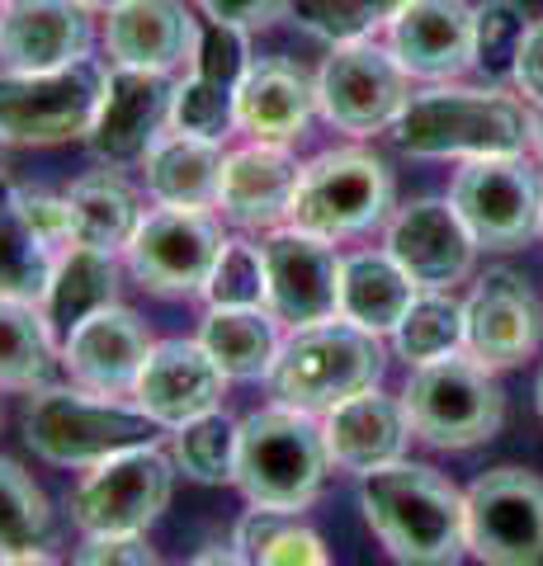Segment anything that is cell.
Here are the masks:
<instances>
[{"mask_svg":"<svg viewBox=\"0 0 543 566\" xmlns=\"http://www.w3.org/2000/svg\"><path fill=\"white\" fill-rule=\"evenodd\" d=\"M359 510L397 566H459L468 557V495L430 463H397L359 476Z\"/></svg>","mask_w":543,"mask_h":566,"instance_id":"cell-1","label":"cell"},{"mask_svg":"<svg viewBox=\"0 0 543 566\" xmlns=\"http://www.w3.org/2000/svg\"><path fill=\"white\" fill-rule=\"evenodd\" d=\"M530 109L501 85H426L411 91L393 142L416 161H478L530 151Z\"/></svg>","mask_w":543,"mask_h":566,"instance_id":"cell-2","label":"cell"},{"mask_svg":"<svg viewBox=\"0 0 543 566\" xmlns=\"http://www.w3.org/2000/svg\"><path fill=\"white\" fill-rule=\"evenodd\" d=\"M331 472V453L322 439V416L297 411L284 401H265L241 416L237 439V476L232 486L255 510L303 515L317 501Z\"/></svg>","mask_w":543,"mask_h":566,"instance_id":"cell-3","label":"cell"},{"mask_svg":"<svg viewBox=\"0 0 543 566\" xmlns=\"http://www.w3.org/2000/svg\"><path fill=\"white\" fill-rule=\"evenodd\" d=\"M166 434L133 397H100L76 382H48L24 397V444L52 468H95L118 449Z\"/></svg>","mask_w":543,"mask_h":566,"instance_id":"cell-4","label":"cell"},{"mask_svg":"<svg viewBox=\"0 0 543 566\" xmlns=\"http://www.w3.org/2000/svg\"><path fill=\"white\" fill-rule=\"evenodd\" d=\"M383 374H388L383 335H369L341 322V316H331V322H317V326L284 331V345H279V359L270 368L265 387H270V401L326 416L345 397L378 387Z\"/></svg>","mask_w":543,"mask_h":566,"instance_id":"cell-5","label":"cell"},{"mask_svg":"<svg viewBox=\"0 0 543 566\" xmlns=\"http://www.w3.org/2000/svg\"><path fill=\"white\" fill-rule=\"evenodd\" d=\"M401 401H407L416 439H426L430 449H445V453H468V449L492 444L505 424L501 382L468 349L411 368Z\"/></svg>","mask_w":543,"mask_h":566,"instance_id":"cell-6","label":"cell"},{"mask_svg":"<svg viewBox=\"0 0 543 566\" xmlns=\"http://www.w3.org/2000/svg\"><path fill=\"white\" fill-rule=\"evenodd\" d=\"M393 208H397V189L388 161L364 147H336L312 156L303 166L289 222L307 227V232L326 241H349L383 227Z\"/></svg>","mask_w":543,"mask_h":566,"instance_id":"cell-7","label":"cell"},{"mask_svg":"<svg viewBox=\"0 0 543 566\" xmlns=\"http://www.w3.org/2000/svg\"><path fill=\"white\" fill-rule=\"evenodd\" d=\"M104 71L95 57L62 71L0 66V147H62L85 142L100 114Z\"/></svg>","mask_w":543,"mask_h":566,"instance_id":"cell-8","label":"cell"},{"mask_svg":"<svg viewBox=\"0 0 543 566\" xmlns=\"http://www.w3.org/2000/svg\"><path fill=\"white\" fill-rule=\"evenodd\" d=\"M175 476L180 468L161 439L118 449L81 472L72 491V524L81 534H147L166 515Z\"/></svg>","mask_w":543,"mask_h":566,"instance_id":"cell-9","label":"cell"},{"mask_svg":"<svg viewBox=\"0 0 543 566\" xmlns=\"http://www.w3.org/2000/svg\"><path fill=\"white\" fill-rule=\"evenodd\" d=\"M449 203L482 251H524L543 232V175L530 156H478L449 180Z\"/></svg>","mask_w":543,"mask_h":566,"instance_id":"cell-10","label":"cell"},{"mask_svg":"<svg viewBox=\"0 0 543 566\" xmlns=\"http://www.w3.org/2000/svg\"><path fill=\"white\" fill-rule=\"evenodd\" d=\"M218 208H166L152 203L124 245L128 279L156 297H199L213 260L227 245Z\"/></svg>","mask_w":543,"mask_h":566,"instance_id":"cell-11","label":"cell"},{"mask_svg":"<svg viewBox=\"0 0 543 566\" xmlns=\"http://www.w3.org/2000/svg\"><path fill=\"white\" fill-rule=\"evenodd\" d=\"M411 99V76L388 43H336L317 66V114L345 137L393 133Z\"/></svg>","mask_w":543,"mask_h":566,"instance_id":"cell-12","label":"cell"},{"mask_svg":"<svg viewBox=\"0 0 543 566\" xmlns=\"http://www.w3.org/2000/svg\"><path fill=\"white\" fill-rule=\"evenodd\" d=\"M468 557L482 566H543V476L492 468L468 491Z\"/></svg>","mask_w":543,"mask_h":566,"instance_id":"cell-13","label":"cell"},{"mask_svg":"<svg viewBox=\"0 0 543 566\" xmlns=\"http://www.w3.org/2000/svg\"><path fill=\"white\" fill-rule=\"evenodd\" d=\"M265 245V274H270V297L265 307L284 331L331 322L341 307V264L345 255L336 251L341 241H326L307 227H274L260 237Z\"/></svg>","mask_w":543,"mask_h":566,"instance_id":"cell-14","label":"cell"},{"mask_svg":"<svg viewBox=\"0 0 543 566\" xmlns=\"http://www.w3.org/2000/svg\"><path fill=\"white\" fill-rule=\"evenodd\" d=\"M170 95H175V76L109 66L104 71L100 114L91 133H85V151L109 170H137L143 156L152 151V142L170 128Z\"/></svg>","mask_w":543,"mask_h":566,"instance_id":"cell-15","label":"cell"},{"mask_svg":"<svg viewBox=\"0 0 543 566\" xmlns=\"http://www.w3.org/2000/svg\"><path fill=\"white\" fill-rule=\"evenodd\" d=\"M383 251L411 274L416 289H453L472 274L482 245L449 199H411L397 203L383 222Z\"/></svg>","mask_w":543,"mask_h":566,"instance_id":"cell-16","label":"cell"},{"mask_svg":"<svg viewBox=\"0 0 543 566\" xmlns=\"http://www.w3.org/2000/svg\"><path fill=\"white\" fill-rule=\"evenodd\" d=\"M463 326H468L463 349L492 374L520 368L543 345V307L530 279L515 270H487L472 283V293L463 297Z\"/></svg>","mask_w":543,"mask_h":566,"instance_id":"cell-17","label":"cell"},{"mask_svg":"<svg viewBox=\"0 0 543 566\" xmlns=\"http://www.w3.org/2000/svg\"><path fill=\"white\" fill-rule=\"evenodd\" d=\"M303 180V161L289 142H241L227 151L222 189H218V218L247 237H265L289 222L293 193Z\"/></svg>","mask_w":543,"mask_h":566,"instance_id":"cell-18","label":"cell"},{"mask_svg":"<svg viewBox=\"0 0 543 566\" xmlns=\"http://www.w3.org/2000/svg\"><path fill=\"white\" fill-rule=\"evenodd\" d=\"M152 345H156V335L143 316L124 303H114L95 316H85L62 340V374H66V382L85 387V392L133 397Z\"/></svg>","mask_w":543,"mask_h":566,"instance_id":"cell-19","label":"cell"},{"mask_svg":"<svg viewBox=\"0 0 543 566\" xmlns=\"http://www.w3.org/2000/svg\"><path fill=\"white\" fill-rule=\"evenodd\" d=\"M227 387H232V378L213 364V354L199 345V335H189V340L170 335V340L152 345L143 378L133 387V401L170 434L208 411H222Z\"/></svg>","mask_w":543,"mask_h":566,"instance_id":"cell-20","label":"cell"},{"mask_svg":"<svg viewBox=\"0 0 543 566\" xmlns=\"http://www.w3.org/2000/svg\"><path fill=\"white\" fill-rule=\"evenodd\" d=\"M203 20L185 0H124L104 14V57L109 66L180 76L199 52Z\"/></svg>","mask_w":543,"mask_h":566,"instance_id":"cell-21","label":"cell"},{"mask_svg":"<svg viewBox=\"0 0 543 566\" xmlns=\"http://www.w3.org/2000/svg\"><path fill=\"white\" fill-rule=\"evenodd\" d=\"M95 20L76 0H6L0 6V66L62 71L91 62Z\"/></svg>","mask_w":543,"mask_h":566,"instance_id":"cell-22","label":"cell"},{"mask_svg":"<svg viewBox=\"0 0 543 566\" xmlns=\"http://www.w3.org/2000/svg\"><path fill=\"white\" fill-rule=\"evenodd\" d=\"M383 43L411 81H459L472 71V10L463 0H407Z\"/></svg>","mask_w":543,"mask_h":566,"instance_id":"cell-23","label":"cell"},{"mask_svg":"<svg viewBox=\"0 0 543 566\" xmlns=\"http://www.w3.org/2000/svg\"><path fill=\"white\" fill-rule=\"evenodd\" d=\"M322 439L331 453V468L349 476H369L378 468L407 458V444L416 439L407 401L369 387L359 397H345L341 406H331L322 416Z\"/></svg>","mask_w":543,"mask_h":566,"instance_id":"cell-24","label":"cell"},{"mask_svg":"<svg viewBox=\"0 0 543 566\" xmlns=\"http://www.w3.org/2000/svg\"><path fill=\"white\" fill-rule=\"evenodd\" d=\"M317 118V71L293 57H255L237 91V133L251 142H303Z\"/></svg>","mask_w":543,"mask_h":566,"instance_id":"cell-25","label":"cell"},{"mask_svg":"<svg viewBox=\"0 0 543 566\" xmlns=\"http://www.w3.org/2000/svg\"><path fill=\"white\" fill-rule=\"evenodd\" d=\"M124 274H128V264L118 251H100V245H72V251H62L58 264H52L48 293L39 297V312L52 331V340L62 345L85 316L114 307L118 293H124Z\"/></svg>","mask_w":543,"mask_h":566,"instance_id":"cell-26","label":"cell"},{"mask_svg":"<svg viewBox=\"0 0 543 566\" xmlns=\"http://www.w3.org/2000/svg\"><path fill=\"white\" fill-rule=\"evenodd\" d=\"M227 147L166 128L143 156V193L166 208H218Z\"/></svg>","mask_w":543,"mask_h":566,"instance_id":"cell-27","label":"cell"},{"mask_svg":"<svg viewBox=\"0 0 543 566\" xmlns=\"http://www.w3.org/2000/svg\"><path fill=\"white\" fill-rule=\"evenodd\" d=\"M416 283L388 251H355L341 264V307L336 316L369 335H388L416 303Z\"/></svg>","mask_w":543,"mask_h":566,"instance_id":"cell-28","label":"cell"},{"mask_svg":"<svg viewBox=\"0 0 543 566\" xmlns=\"http://www.w3.org/2000/svg\"><path fill=\"white\" fill-rule=\"evenodd\" d=\"M199 345L232 382H265L284 345V326L270 307H208L199 322Z\"/></svg>","mask_w":543,"mask_h":566,"instance_id":"cell-29","label":"cell"},{"mask_svg":"<svg viewBox=\"0 0 543 566\" xmlns=\"http://www.w3.org/2000/svg\"><path fill=\"white\" fill-rule=\"evenodd\" d=\"M52 264H58V251L29 218V185L0 175V297L39 303L48 293Z\"/></svg>","mask_w":543,"mask_h":566,"instance_id":"cell-30","label":"cell"},{"mask_svg":"<svg viewBox=\"0 0 543 566\" xmlns=\"http://www.w3.org/2000/svg\"><path fill=\"white\" fill-rule=\"evenodd\" d=\"M72 203L76 222V245H100V251H118L133 241L137 222H143V189H137L124 170L100 166L91 175L72 180V189H62Z\"/></svg>","mask_w":543,"mask_h":566,"instance_id":"cell-31","label":"cell"},{"mask_svg":"<svg viewBox=\"0 0 543 566\" xmlns=\"http://www.w3.org/2000/svg\"><path fill=\"white\" fill-rule=\"evenodd\" d=\"M62 368V345L52 340L39 303L0 297V392H39Z\"/></svg>","mask_w":543,"mask_h":566,"instance_id":"cell-32","label":"cell"},{"mask_svg":"<svg viewBox=\"0 0 543 566\" xmlns=\"http://www.w3.org/2000/svg\"><path fill=\"white\" fill-rule=\"evenodd\" d=\"M397 359H407L411 368L449 359V354H463L468 326H463V303L449 289H420L416 303L407 307V316L397 322V331L388 335Z\"/></svg>","mask_w":543,"mask_h":566,"instance_id":"cell-33","label":"cell"},{"mask_svg":"<svg viewBox=\"0 0 543 566\" xmlns=\"http://www.w3.org/2000/svg\"><path fill=\"white\" fill-rule=\"evenodd\" d=\"M232 547L247 566H331V553L317 528H307L297 515H279V510H247L237 520Z\"/></svg>","mask_w":543,"mask_h":566,"instance_id":"cell-34","label":"cell"},{"mask_svg":"<svg viewBox=\"0 0 543 566\" xmlns=\"http://www.w3.org/2000/svg\"><path fill=\"white\" fill-rule=\"evenodd\" d=\"M237 439H241V420L227 411H208L199 420L180 424V430H170V458L180 476L199 486H232L237 476Z\"/></svg>","mask_w":543,"mask_h":566,"instance_id":"cell-35","label":"cell"},{"mask_svg":"<svg viewBox=\"0 0 543 566\" xmlns=\"http://www.w3.org/2000/svg\"><path fill=\"white\" fill-rule=\"evenodd\" d=\"M401 6L407 0H293L289 20L303 33H312L317 43L336 48V43H364L388 33Z\"/></svg>","mask_w":543,"mask_h":566,"instance_id":"cell-36","label":"cell"},{"mask_svg":"<svg viewBox=\"0 0 543 566\" xmlns=\"http://www.w3.org/2000/svg\"><path fill=\"white\" fill-rule=\"evenodd\" d=\"M237 91L241 85L208 76L199 66L180 71L175 76V95H170V128L227 147V137L237 133Z\"/></svg>","mask_w":543,"mask_h":566,"instance_id":"cell-37","label":"cell"},{"mask_svg":"<svg viewBox=\"0 0 543 566\" xmlns=\"http://www.w3.org/2000/svg\"><path fill=\"white\" fill-rule=\"evenodd\" d=\"M52 543V505L14 458H0V557L39 553Z\"/></svg>","mask_w":543,"mask_h":566,"instance_id":"cell-38","label":"cell"},{"mask_svg":"<svg viewBox=\"0 0 543 566\" xmlns=\"http://www.w3.org/2000/svg\"><path fill=\"white\" fill-rule=\"evenodd\" d=\"M530 33V14L515 0H487L472 10V71H482L492 85L515 81V57Z\"/></svg>","mask_w":543,"mask_h":566,"instance_id":"cell-39","label":"cell"},{"mask_svg":"<svg viewBox=\"0 0 543 566\" xmlns=\"http://www.w3.org/2000/svg\"><path fill=\"white\" fill-rule=\"evenodd\" d=\"M199 297L208 307H265V297H270L265 245L255 237H227Z\"/></svg>","mask_w":543,"mask_h":566,"instance_id":"cell-40","label":"cell"},{"mask_svg":"<svg viewBox=\"0 0 543 566\" xmlns=\"http://www.w3.org/2000/svg\"><path fill=\"white\" fill-rule=\"evenodd\" d=\"M72 566H161L147 534H85Z\"/></svg>","mask_w":543,"mask_h":566,"instance_id":"cell-41","label":"cell"},{"mask_svg":"<svg viewBox=\"0 0 543 566\" xmlns=\"http://www.w3.org/2000/svg\"><path fill=\"white\" fill-rule=\"evenodd\" d=\"M195 6L203 20H213V24L260 33V29H274L279 20H289L293 0H195Z\"/></svg>","mask_w":543,"mask_h":566,"instance_id":"cell-42","label":"cell"},{"mask_svg":"<svg viewBox=\"0 0 543 566\" xmlns=\"http://www.w3.org/2000/svg\"><path fill=\"white\" fill-rule=\"evenodd\" d=\"M515 91L543 109V20H534L524 33V48L515 57Z\"/></svg>","mask_w":543,"mask_h":566,"instance_id":"cell-43","label":"cell"},{"mask_svg":"<svg viewBox=\"0 0 543 566\" xmlns=\"http://www.w3.org/2000/svg\"><path fill=\"white\" fill-rule=\"evenodd\" d=\"M185 566H247V557H241L232 543H213V547H203V553L189 557Z\"/></svg>","mask_w":543,"mask_h":566,"instance_id":"cell-44","label":"cell"},{"mask_svg":"<svg viewBox=\"0 0 543 566\" xmlns=\"http://www.w3.org/2000/svg\"><path fill=\"white\" fill-rule=\"evenodd\" d=\"M0 566H62V562L52 557L48 547H39V553H10V557H0Z\"/></svg>","mask_w":543,"mask_h":566,"instance_id":"cell-45","label":"cell"},{"mask_svg":"<svg viewBox=\"0 0 543 566\" xmlns=\"http://www.w3.org/2000/svg\"><path fill=\"white\" fill-rule=\"evenodd\" d=\"M530 128H534V137H530V147L539 151V166H543V109H539V104H534V109H530Z\"/></svg>","mask_w":543,"mask_h":566,"instance_id":"cell-46","label":"cell"},{"mask_svg":"<svg viewBox=\"0 0 543 566\" xmlns=\"http://www.w3.org/2000/svg\"><path fill=\"white\" fill-rule=\"evenodd\" d=\"M76 6H85L91 14H109L114 6H124V0H76Z\"/></svg>","mask_w":543,"mask_h":566,"instance_id":"cell-47","label":"cell"},{"mask_svg":"<svg viewBox=\"0 0 543 566\" xmlns=\"http://www.w3.org/2000/svg\"><path fill=\"white\" fill-rule=\"evenodd\" d=\"M534 406H539V420H543V368H539V378H534Z\"/></svg>","mask_w":543,"mask_h":566,"instance_id":"cell-48","label":"cell"},{"mask_svg":"<svg viewBox=\"0 0 543 566\" xmlns=\"http://www.w3.org/2000/svg\"><path fill=\"white\" fill-rule=\"evenodd\" d=\"M0 6H6V0H0Z\"/></svg>","mask_w":543,"mask_h":566,"instance_id":"cell-49","label":"cell"},{"mask_svg":"<svg viewBox=\"0 0 543 566\" xmlns=\"http://www.w3.org/2000/svg\"><path fill=\"white\" fill-rule=\"evenodd\" d=\"M539 237H543V232H539Z\"/></svg>","mask_w":543,"mask_h":566,"instance_id":"cell-50","label":"cell"}]
</instances>
